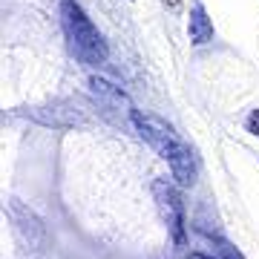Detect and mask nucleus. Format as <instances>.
Listing matches in <instances>:
<instances>
[{"mask_svg": "<svg viewBox=\"0 0 259 259\" xmlns=\"http://www.w3.org/2000/svg\"><path fill=\"white\" fill-rule=\"evenodd\" d=\"M130 121H133V127L139 130L141 139L147 141L150 147H156L158 156L170 164L173 179H176L179 185H185V187L193 185L196 182V158L190 153V147L173 133V127L164 124L161 118H156V115H144L139 110L133 112Z\"/></svg>", "mask_w": 259, "mask_h": 259, "instance_id": "obj_1", "label": "nucleus"}, {"mask_svg": "<svg viewBox=\"0 0 259 259\" xmlns=\"http://www.w3.org/2000/svg\"><path fill=\"white\" fill-rule=\"evenodd\" d=\"M61 23H64L66 40L78 58L90 66H101L107 61V44H104L101 32L93 26V20L87 18V12L75 3V0H64L61 3Z\"/></svg>", "mask_w": 259, "mask_h": 259, "instance_id": "obj_2", "label": "nucleus"}, {"mask_svg": "<svg viewBox=\"0 0 259 259\" xmlns=\"http://www.w3.org/2000/svg\"><path fill=\"white\" fill-rule=\"evenodd\" d=\"M153 193H156L161 219L167 222V231H170L173 242L182 245V242H185V204L179 199L176 187L170 185L167 179H156V182H153Z\"/></svg>", "mask_w": 259, "mask_h": 259, "instance_id": "obj_3", "label": "nucleus"}, {"mask_svg": "<svg viewBox=\"0 0 259 259\" xmlns=\"http://www.w3.org/2000/svg\"><path fill=\"white\" fill-rule=\"evenodd\" d=\"M9 216H12V225H15V231L23 242H26L29 248H40V242H44V225L37 219L35 213L23 207L18 199H12L9 202Z\"/></svg>", "mask_w": 259, "mask_h": 259, "instance_id": "obj_4", "label": "nucleus"}, {"mask_svg": "<svg viewBox=\"0 0 259 259\" xmlns=\"http://www.w3.org/2000/svg\"><path fill=\"white\" fill-rule=\"evenodd\" d=\"M90 87H93L95 98H101V107L104 112H112V110H136L133 104L127 101V95L121 93V90H115V87H110V83L104 81V78H90Z\"/></svg>", "mask_w": 259, "mask_h": 259, "instance_id": "obj_5", "label": "nucleus"}, {"mask_svg": "<svg viewBox=\"0 0 259 259\" xmlns=\"http://www.w3.org/2000/svg\"><path fill=\"white\" fill-rule=\"evenodd\" d=\"M207 40H213V23H210L202 3H196L193 12H190V44L202 47Z\"/></svg>", "mask_w": 259, "mask_h": 259, "instance_id": "obj_6", "label": "nucleus"}, {"mask_svg": "<svg viewBox=\"0 0 259 259\" xmlns=\"http://www.w3.org/2000/svg\"><path fill=\"white\" fill-rule=\"evenodd\" d=\"M245 127H248V133L259 136V110H253V112L248 115V121H245Z\"/></svg>", "mask_w": 259, "mask_h": 259, "instance_id": "obj_7", "label": "nucleus"}, {"mask_svg": "<svg viewBox=\"0 0 259 259\" xmlns=\"http://www.w3.org/2000/svg\"><path fill=\"white\" fill-rule=\"evenodd\" d=\"M219 250H222V259H242V253L236 248H231V245H222Z\"/></svg>", "mask_w": 259, "mask_h": 259, "instance_id": "obj_8", "label": "nucleus"}, {"mask_svg": "<svg viewBox=\"0 0 259 259\" xmlns=\"http://www.w3.org/2000/svg\"><path fill=\"white\" fill-rule=\"evenodd\" d=\"M164 3H167V6H170V9H176V6H179V3H182V0H164Z\"/></svg>", "mask_w": 259, "mask_h": 259, "instance_id": "obj_9", "label": "nucleus"}]
</instances>
